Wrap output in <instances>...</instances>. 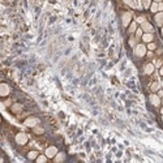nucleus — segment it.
<instances>
[{
    "label": "nucleus",
    "instance_id": "1",
    "mask_svg": "<svg viewBox=\"0 0 163 163\" xmlns=\"http://www.w3.org/2000/svg\"><path fill=\"white\" fill-rule=\"evenodd\" d=\"M146 54H148V47L145 43H137L133 47V55L136 58H144Z\"/></svg>",
    "mask_w": 163,
    "mask_h": 163
},
{
    "label": "nucleus",
    "instance_id": "2",
    "mask_svg": "<svg viewBox=\"0 0 163 163\" xmlns=\"http://www.w3.org/2000/svg\"><path fill=\"white\" fill-rule=\"evenodd\" d=\"M28 140H29L28 134H26V133H24V132H18L17 134H16V137H14L16 144H17V145H21V146L26 145V144H28Z\"/></svg>",
    "mask_w": 163,
    "mask_h": 163
},
{
    "label": "nucleus",
    "instance_id": "3",
    "mask_svg": "<svg viewBox=\"0 0 163 163\" xmlns=\"http://www.w3.org/2000/svg\"><path fill=\"white\" fill-rule=\"evenodd\" d=\"M132 13L130 12H123V14H121V24H123L124 28H128L130 25V22H132Z\"/></svg>",
    "mask_w": 163,
    "mask_h": 163
},
{
    "label": "nucleus",
    "instance_id": "4",
    "mask_svg": "<svg viewBox=\"0 0 163 163\" xmlns=\"http://www.w3.org/2000/svg\"><path fill=\"white\" fill-rule=\"evenodd\" d=\"M149 101H150V103L154 106V107H159V106L162 104V98L157 93H151L149 95Z\"/></svg>",
    "mask_w": 163,
    "mask_h": 163
},
{
    "label": "nucleus",
    "instance_id": "5",
    "mask_svg": "<svg viewBox=\"0 0 163 163\" xmlns=\"http://www.w3.org/2000/svg\"><path fill=\"white\" fill-rule=\"evenodd\" d=\"M38 124H39V119L35 118V116H29L28 119H25V121H24V125L29 127V128H34Z\"/></svg>",
    "mask_w": 163,
    "mask_h": 163
},
{
    "label": "nucleus",
    "instance_id": "6",
    "mask_svg": "<svg viewBox=\"0 0 163 163\" xmlns=\"http://www.w3.org/2000/svg\"><path fill=\"white\" fill-rule=\"evenodd\" d=\"M9 94H11V86L8 84H5V82H2L0 84V97L5 98Z\"/></svg>",
    "mask_w": 163,
    "mask_h": 163
},
{
    "label": "nucleus",
    "instance_id": "7",
    "mask_svg": "<svg viewBox=\"0 0 163 163\" xmlns=\"http://www.w3.org/2000/svg\"><path fill=\"white\" fill-rule=\"evenodd\" d=\"M58 153H59V150H58L56 146H48V148L46 149V151H45V154L48 157V159H54Z\"/></svg>",
    "mask_w": 163,
    "mask_h": 163
},
{
    "label": "nucleus",
    "instance_id": "8",
    "mask_svg": "<svg viewBox=\"0 0 163 163\" xmlns=\"http://www.w3.org/2000/svg\"><path fill=\"white\" fill-rule=\"evenodd\" d=\"M150 11L155 14L158 12H163V2L160 3H157V2H153L151 5H150Z\"/></svg>",
    "mask_w": 163,
    "mask_h": 163
},
{
    "label": "nucleus",
    "instance_id": "9",
    "mask_svg": "<svg viewBox=\"0 0 163 163\" xmlns=\"http://www.w3.org/2000/svg\"><path fill=\"white\" fill-rule=\"evenodd\" d=\"M154 71H155V65H154L153 63H146L144 65V73H145V75L150 76V75H153V73H154Z\"/></svg>",
    "mask_w": 163,
    "mask_h": 163
},
{
    "label": "nucleus",
    "instance_id": "10",
    "mask_svg": "<svg viewBox=\"0 0 163 163\" xmlns=\"http://www.w3.org/2000/svg\"><path fill=\"white\" fill-rule=\"evenodd\" d=\"M140 28L144 30V33H154V28L148 20H146L145 22H142L140 25Z\"/></svg>",
    "mask_w": 163,
    "mask_h": 163
},
{
    "label": "nucleus",
    "instance_id": "11",
    "mask_svg": "<svg viewBox=\"0 0 163 163\" xmlns=\"http://www.w3.org/2000/svg\"><path fill=\"white\" fill-rule=\"evenodd\" d=\"M154 22H155L157 26H159V28L163 26V12H158L154 14Z\"/></svg>",
    "mask_w": 163,
    "mask_h": 163
},
{
    "label": "nucleus",
    "instance_id": "12",
    "mask_svg": "<svg viewBox=\"0 0 163 163\" xmlns=\"http://www.w3.org/2000/svg\"><path fill=\"white\" fill-rule=\"evenodd\" d=\"M141 39H142V42L144 43H150V42H153L154 40V34L153 33H144V35L141 37Z\"/></svg>",
    "mask_w": 163,
    "mask_h": 163
},
{
    "label": "nucleus",
    "instance_id": "13",
    "mask_svg": "<svg viewBox=\"0 0 163 163\" xmlns=\"http://www.w3.org/2000/svg\"><path fill=\"white\" fill-rule=\"evenodd\" d=\"M22 108H24V106H22L21 103H13V104L11 106V111H12L13 113H20V112L22 111Z\"/></svg>",
    "mask_w": 163,
    "mask_h": 163
},
{
    "label": "nucleus",
    "instance_id": "14",
    "mask_svg": "<svg viewBox=\"0 0 163 163\" xmlns=\"http://www.w3.org/2000/svg\"><path fill=\"white\" fill-rule=\"evenodd\" d=\"M159 89H162L160 81H154V82L150 85V92H151V93H157Z\"/></svg>",
    "mask_w": 163,
    "mask_h": 163
},
{
    "label": "nucleus",
    "instance_id": "15",
    "mask_svg": "<svg viewBox=\"0 0 163 163\" xmlns=\"http://www.w3.org/2000/svg\"><path fill=\"white\" fill-rule=\"evenodd\" d=\"M137 28H138V24L136 21H132V22H130V25L128 26V33H129V34H134Z\"/></svg>",
    "mask_w": 163,
    "mask_h": 163
},
{
    "label": "nucleus",
    "instance_id": "16",
    "mask_svg": "<svg viewBox=\"0 0 163 163\" xmlns=\"http://www.w3.org/2000/svg\"><path fill=\"white\" fill-rule=\"evenodd\" d=\"M38 151H35V150H31V151H29L28 153V158L30 159V160H35L37 158H38Z\"/></svg>",
    "mask_w": 163,
    "mask_h": 163
},
{
    "label": "nucleus",
    "instance_id": "17",
    "mask_svg": "<svg viewBox=\"0 0 163 163\" xmlns=\"http://www.w3.org/2000/svg\"><path fill=\"white\" fill-rule=\"evenodd\" d=\"M65 159V154L64 153H58L55 155V158H54V160L56 162V163H59V162H63Z\"/></svg>",
    "mask_w": 163,
    "mask_h": 163
},
{
    "label": "nucleus",
    "instance_id": "18",
    "mask_svg": "<svg viewBox=\"0 0 163 163\" xmlns=\"http://www.w3.org/2000/svg\"><path fill=\"white\" fill-rule=\"evenodd\" d=\"M128 43H129V46H130V47H134V46H136V45L138 43V38H136V35H134V37L132 35V37L129 38Z\"/></svg>",
    "mask_w": 163,
    "mask_h": 163
},
{
    "label": "nucleus",
    "instance_id": "19",
    "mask_svg": "<svg viewBox=\"0 0 163 163\" xmlns=\"http://www.w3.org/2000/svg\"><path fill=\"white\" fill-rule=\"evenodd\" d=\"M33 132H34L35 134H43L45 133V129L42 128V127H34V128H33Z\"/></svg>",
    "mask_w": 163,
    "mask_h": 163
},
{
    "label": "nucleus",
    "instance_id": "20",
    "mask_svg": "<svg viewBox=\"0 0 163 163\" xmlns=\"http://www.w3.org/2000/svg\"><path fill=\"white\" fill-rule=\"evenodd\" d=\"M134 7H136V9H138V11L144 9V5H142V0H134Z\"/></svg>",
    "mask_w": 163,
    "mask_h": 163
},
{
    "label": "nucleus",
    "instance_id": "21",
    "mask_svg": "<svg viewBox=\"0 0 163 163\" xmlns=\"http://www.w3.org/2000/svg\"><path fill=\"white\" fill-rule=\"evenodd\" d=\"M153 3V0H142V5H144V9H150V5Z\"/></svg>",
    "mask_w": 163,
    "mask_h": 163
},
{
    "label": "nucleus",
    "instance_id": "22",
    "mask_svg": "<svg viewBox=\"0 0 163 163\" xmlns=\"http://www.w3.org/2000/svg\"><path fill=\"white\" fill-rule=\"evenodd\" d=\"M47 159H48V157L45 154V155H38V158H37L35 160H37L38 163H45V162H47Z\"/></svg>",
    "mask_w": 163,
    "mask_h": 163
},
{
    "label": "nucleus",
    "instance_id": "23",
    "mask_svg": "<svg viewBox=\"0 0 163 163\" xmlns=\"http://www.w3.org/2000/svg\"><path fill=\"white\" fill-rule=\"evenodd\" d=\"M146 47H148V50H149V51H155V50H157V45L154 43V42L148 43V45H146Z\"/></svg>",
    "mask_w": 163,
    "mask_h": 163
},
{
    "label": "nucleus",
    "instance_id": "24",
    "mask_svg": "<svg viewBox=\"0 0 163 163\" xmlns=\"http://www.w3.org/2000/svg\"><path fill=\"white\" fill-rule=\"evenodd\" d=\"M123 3L127 4V5L130 7V8H133V9H136V7H134V0H123Z\"/></svg>",
    "mask_w": 163,
    "mask_h": 163
},
{
    "label": "nucleus",
    "instance_id": "25",
    "mask_svg": "<svg viewBox=\"0 0 163 163\" xmlns=\"http://www.w3.org/2000/svg\"><path fill=\"white\" fill-rule=\"evenodd\" d=\"M134 35H136V38L140 39V38L144 35V30H142L141 28H137V30H136V33H134Z\"/></svg>",
    "mask_w": 163,
    "mask_h": 163
},
{
    "label": "nucleus",
    "instance_id": "26",
    "mask_svg": "<svg viewBox=\"0 0 163 163\" xmlns=\"http://www.w3.org/2000/svg\"><path fill=\"white\" fill-rule=\"evenodd\" d=\"M146 21V16H138V17L136 18V22L138 24V25H141L142 22H145Z\"/></svg>",
    "mask_w": 163,
    "mask_h": 163
},
{
    "label": "nucleus",
    "instance_id": "27",
    "mask_svg": "<svg viewBox=\"0 0 163 163\" xmlns=\"http://www.w3.org/2000/svg\"><path fill=\"white\" fill-rule=\"evenodd\" d=\"M153 64H154V65H155V67H157V68H160V67H162V65H163V59H157V60H155V61H154Z\"/></svg>",
    "mask_w": 163,
    "mask_h": 163
},
{
    "label": "nucleus",
    "instance_id": "28",
    "mask_svg": "<svg viewBox=\"0 0 163 163\" xmlns=\"http://www.w3.org/2000/svg\"><path fill=\"white\" fill-rule=\"evenodd\" d=\"M4 106H5V107H9V106H12V99H7L4 102Z\"/></svg>",
    "mask_w": 163,
    "mask_h": 163
},
{
    "label": "nucleus",
    "instance_id": "29",
    "mask_svg": "<svg viewBox=\"0 0 163 163\" xmlns=\"http://www.w3.org/2000/svg\"><path fill=\"white\" fill-rule=\"evenodd\" d=\"M157 94H158L160 98H163V89H159V90L157 92Z\"/></svg>",
    "mask_w": 163,
    "mask_h": 163
},
{
    "label": "nucleus",
    "instance_id": "30",
    "mask_svg": "<svg viewBox=\"0 0 163 163\" xmlns=\"http://www.w3.org/2000/svg\"><path fill=\"white\" fill-rule=\"evenodd\" d=\"M159 75H160V76H163V65L159 68Z\"/></svg>",
    "mask_w": 163,
    "mask_h": 163
},
{
    "label": "nucleus",
    "instance_id": "31",
    "mask_svg": "<svg viewBox=\"0 0 163 163\" xmlns=\"http://www.w3.org/2000/svg\"><path fill=\"white\" fill-rule=\"evenodd\" d=\"M148 56H149V58H153V51H149V50H148Z\"/></svg>",
    "mask_w": 163,
    "mask_h": 163
},
{
    "label": "nucleus",
    "instance_id": "32",
    "mask_svg": "<svg viewBox=\"0 0 163 163\" xmlns=\"http://www.w3.org/2000/svg\"><path fill=\"white\" fill-rule=\"evenodd\" d=\"M163 52V50H162V48H157V54L159 55V54H162Z\"/></svg>",
    "mask_w": 163,
    "mask_h": 163
},
{
    "label": "nucleus",
    "instance_id": "33",
    "mask_svg": "<svg viewBox=\"0 0 163 163\" xmlns=\"http://www.w3.org/2000/svg\"><path fill=\"white\" fill-rule=\"evenodd\" d=\"M153 2H157V3H160V2H163V0H153Z\"/></svg>",
    "mask_w": 163,
    "mask_h": 163
},
{
    "label": "nucleus",
    "instance_id": "34",
    "mask_svg": "<svg viewBox=\"0 0 163 163\" xmlns=\"http://www.w3.org/2000/svg\"><path fill=\"white\" fill-rule=\"evenodd\" d=\"M160 34H162V37H163V26H162V29H160Z\"/></svg>",
    "mask_w": 163,
    "mask_h": 163
},
{
    "label": "nucleus",
    "instance_id": "35",
    "mask_svg": "<svg viewBox=\"0 0 163 163\" xmlns=\"http://www.w3.org/2000/svg\"><path fill=\"white\" fill-rule=\"evenodd\" d=\"M160 85H162V87H163V78L160 80Z\"/></svg>",
    "mask_w": 163,
    "mask_h": 163
},
{
    "label": "nucleus",
    "instance_id": "36",
    "mask_svg": "<svg viewBox=\"0 0 163 163\" xmlns=\"http://www.w3.org/2000/svg\"><path fill=\"white\" fill-rule=\"evenodd\" d=\"M160 113H162V115H163V107L160 108Z\"/></svg>",
    "mask_w": 163,
    "mask_h": 163
},
{
    "label": "nucleus",
    "instance_id": "37",
    "mask_svg": "<svg viewBox=\"0 0 163 163\" xmlns=\"http://www.w3.org/2000/svg\"><path fill=\"white\" fill-rule=\"evenodd\" d=\"M162 104H163V98H162Z\"/></svg>",
    "mask_w": 163,
    "mask_h": 163
},
{
    "label": "nucleus",
    "instance_id": "38",
    "mask_svg": "<svg viewBox=\"0 0 163 163\" xmlns=\"http://www.w3.org/2000/svg\"><path fill=\"white\" fill-rule=\"evenodd\" d=\"M162 121H163V115H162Z\"/></svg>",
    "mask_w": 163,
    "mask_h": 163
}]
</instances>
